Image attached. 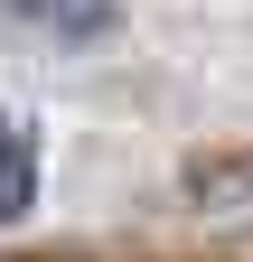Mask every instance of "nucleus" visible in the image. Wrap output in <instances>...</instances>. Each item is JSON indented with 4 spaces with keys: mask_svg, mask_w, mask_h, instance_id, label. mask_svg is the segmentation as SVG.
<instances>
[{
    "mask_svg": "<svg viewBox=\"0 0 253 262\" xmlns=\"http://www.w3.org/2000/svg\"><path fill=\"white\" fill-rule=\"evenodd\" d=\"M28 206H38V141L0 113V225H19Z\"/></svg>",
    "mask_w": 253,
    "mask_h": 262,
    "instance_id": "obj_2",
    "label": "nucleus"
},
{
    "mask_svg": "<svg viewBox=\"0 0 253 262\" xmlns=\"http://www.w3.org/2000/svg\"><path fill=\"white\" fill-rule=\"evenodd\" d=\"M0 19H10V28H38V38H56V47H94V38L122 28L113 0H0Z\"/></svg>",
    "mask_w": 253,
    "mask_h": 262,
    "instance_id": "obj_1",
    "label": "nucleus"
}]
</instances>
